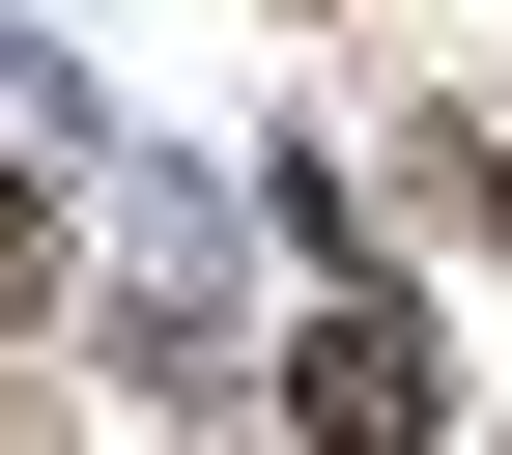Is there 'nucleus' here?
Returning a JSON list of instances; mask_svg holds the SVG:
<instances>
[{"mask_svg": "<svg viewBox=\"0 0 512 455\" xmlns=\"http://www.w3.org/2000/svg\"><path fill=\"white\" fill-rule=\"evenodd\" d=\"M285 427H313V455H427V427H456V370H427V313H399V285H342V313L285 342Z\"/></svg>", "mask_w": 512, "mask_h": 455, "instance_id": "f257e3e1", "label": "nucleus"}, {"mask_svg": "<svg viewBox=\"0 0 512 455\" xmlns=\"http://www.w3.org/2000/svg\"><path fill=\"white\" fill-rule=\"evenodd\" d=\"M29 285H57V200H29V171H0V313H29Z\"/></svg>", "mask_w": 512, "mask_h": 455, "instance_id": "f03ea898", "label": "nucleus"}, {"mask_svg": "<svg viewBox=\"0 0 512 455\" xmlns=\"http://www.w3.org/2000/svg\"><path fill=\"white\" fill-rule=\"evenodd\" d=\"M484 228H512V171H484Z\"/></svg>", "mask_w": 512, "mask_h": 455, "instance_id": "7ed1b4c3", "label": "nucleus"}]
</instances>
